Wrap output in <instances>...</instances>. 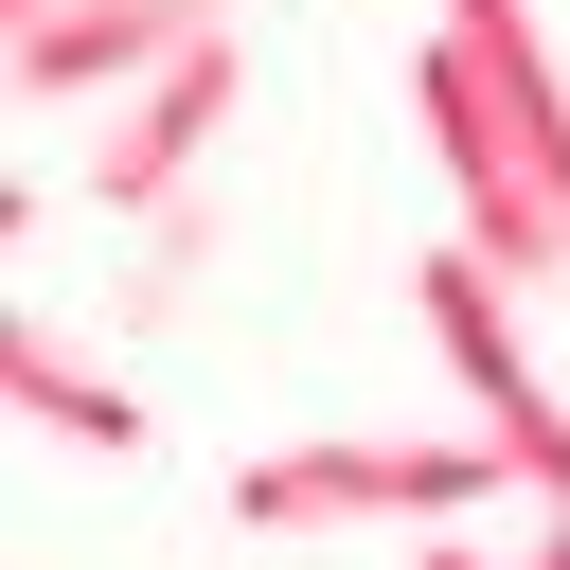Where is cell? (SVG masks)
Wrapping results in <instances>:
<instances>
[{
    "label": "cell",
    "instance_id": "cell-6",
    "mask_svg": "<svg viewBox=\"0 0 570 570\" xmlns=\"http://www.w3.org/2000/svg\"><path fill=\"white\" fill-rule=\"evenodd\" d=\"M445 36L499 71V107H517V142H534V178L570 196V71H552V36H534V0H445Z\"/></svg>",
    "mask_w": 570,
    "mask_h": 570
},
{
    "label": "cell",
    "instance_id": "cell-10",
    "mask_svg": "<svg viewBox=\"0 0 570 570\" xmlns=\"http://www.w3.org/2000/svg\"><path fill=\"white\" fill-rule=\"evenodd\" d=\"M18 18H53V0H18Z\"/></svg>",
    "mask_w": 570,
    "mask_h": 570
},
{
    "label": "cell",
    "instance_id": "cell-7",
    "mask_svg": "<svg viewBox=\"0 0 570 570\" xmlns=\"http://www.w3.org/2000/svg\"><path fill=\"white\" fill-rule=\"evenodd\" d=\"M18 410H36V428H71V445H107V463H125V445H142V410H125V392H107V374H71V356H53V338H18Z\"/></svg>",
    "mask_w": 570,
    "mask_h": 570
},
{
    "label": "cell",
    "instance_id": "cell-3",
    "mask_svg": "<svg viewBox=\"0 0 570 570\" xmlns=\"http://www.w3.org/2000/svg\"><path fill=\"white\" fill-rule=\"evenodd\" d=\"M499 285H517V267H499L481 232H445V249H428V338H445V374L499 410V463L570 517V410L534 392V356H517V303H499Z\"/></svg>",
    "mask_w": 570,
    "mask_h": 570
},
{
    "label": "cell",
    "instance_id": "cell-2",
    "mask_svg": "<svg viewBox=\"0 0 570 570\" xmlns=\"http://www.w3.org/2000/svg\"><path fill=\"white\" fill-rule=\"evenodd\" d=\"M410 89H428V160H445V196H463V232H481V249H499L517 285H570V196L534 178V142H517V107H499V71H481V53H463V36L428 18V71H410Z\"/></svg>",
    "mask_w": 570,
    "mask_h": 570
},
{
    "label": "cell",
    "instance_id": "cell-8",
    "mask_svg": "<svg viewBox=\"0 0 570 570\" xmlns=\"http://www.w3.org/2000/svg\"><path fill=\"white\" fill-rule=\"evenodd\" d=\"M534 570H570V517H552V534H534Z\"/></svg>",
    "mask_w": 570,
    "mask_h": 570
},
{
    "label": "cell",
    "instance_id": "cell-9",
    "mask_svg": "<svg viewBox=\"0 0 570 570\" xmlns=\"http://www.w3.org/2000/svg\"><path fill=\"white\" fill-rule=\"evenodd\" d=\"M428 570H481V552H463V534H445V552H428Z\"/></svg>",
    "mask_w": 570,
    "mask_h": 570
},
{
    "label": "cell",
    "instance_id": "cell-5",
    "mask_svg": "<svg viewBox=\"0 0 570 570\" xmlns=\"http://www.w3.org/2000/svg\"><path fill=\"white\" fill-rule=\"evenodd\" d=\"M214 18L232 0H53V18H18V89L71 107V89H125V71H178Z\"/></svg>",
    "mask_w": 570,
    "mask_h": 570
},
{
    "label": "cell",
    "instance_id": "cell-1",
    "mask_svg": "<svg viewBox=\"0 0 570 570\" xmlns=\"http://www.w3.org/2000/svg\"><path fill=\"white\" fill-rule=\"evenodd\" d=\"M517 463L499 445H392V428H321V445H267L249 481H232V517L249 534H321V517H481Z\"/></svg>",
    "mask_w": 570,
    "mask_h": 570
},
{
    "label": "cell",
    "instance_id": "cell-4",
    "mask_svg": "<svg viewBox=\"0 0 570 570\" xmlns=\"http://www.w3.org/2000/svg\"><path fill=\"white\" fill-rule=\"evenodd\" d=\"M232 89H249V53H232V18L125 107V142H89V214H178V178L214 160V125H232Z\"/></svg>",
    "mask_w": 570,
    "mask_h": 570
}]
</instances>
